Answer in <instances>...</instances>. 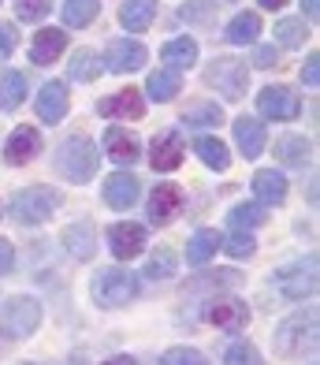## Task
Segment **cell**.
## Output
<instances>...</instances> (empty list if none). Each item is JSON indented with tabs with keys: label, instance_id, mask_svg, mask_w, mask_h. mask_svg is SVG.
<instances>
[{
	"label": "cell",
	"instance_id": "obj_20",
	"mask_svg": "<svg viewBox=\"0 0 320 365\" xmlns=\"http://www.w3.org/2000/svg\"><path fill=\"white\" fill-rule=\"evenodd\" d=\"M234 142H239L242 157L254 160L264 153V123L249 120V115H242V120H234Z\"/></svg>",
	"mask_w": 320,
	"mask_h": 365
},
{
	"label": "cell",
	"instance_id": "obj_33",
	"mask_svg": "<svg viewBox=\"0 0 320 365\" xmlns=\"http://www.w3.org/2000/svg\"><path fill=\"white\" fill-rule=\"evenodd\" d=\"M268 220L264 205H234L231 209V227L234 231H249V227H261Z\"/></svg>",
	"mask_w": 320,
	"mask_h": 365
},
{
	"label": "cell",
	"instance_id": "obj_22",
	"mask_svg": "<svg viewBox=\"0 0 320 365\" xmlns=\"http://www.w3.org/2000/svg\"><path fill=\"white\" fill-rule=\"evenodd\" d=\"M63 246H67V254H75L78 261H90L97 254V235H93V227L90 224H71V227H63Z\"/></svg>",
	"mask_w": 320,
	"mask_h": 365
},
{
	"label": "cell",
	"instance_id": "obj_30",
	"mask_svg": "<svg viewBox=\"0 0 320 365\" xmlns=\"http://www.w3.org/2000/svg\"><path fill=\"white\" fill-rule=\"evenodd\" d=\"M164 60L172 63L175 71H182V68H190V63L197 60V45L190 38H175V41L164 45Z\"/></svg>",
	"mask_w": 320,
	"mask_h": 365
},
{
	"label": "cell",
	"instance_id": "obj_16",
	"mask_svg": "<svg viewBox=\"0 0 320 365\" xmlns=\"http://www.w3.org/2000/svg\"><path fill=\"white\" fill-rule=\"evenodd\" d=\"M67 115V86L63 82H45L38 93V120L41 123H60Z\"/></svg>",
	"mask_w": 320,
	"mask_h": 365
},
{
	"label": "cell",
	"instance_id": "obj_21",
	"mask_svg": "<svg viewBox=\"0 0 320 365\" xmlns=\"http://www.w3.org/2000/svg\"><path fill=\"white\" fill-rule=\"evenodd\" d=\"M182 153H187V145H182L179 135H164L153 142V153H149V160H153L157 172H175L182 164Z\"/></svg>",
	"mask_w": 320,
	"mask_h": 365
},
{
	"label": "cell",
	"instance_id": "obj_25",
	"mask_svg": "<svg viewBox=\"0 0 320 365\" xmlns=\"http://www.w3.org/2000/svg\"><path fill=\"white\" fill-rule=\"evenodd\" d=\"M26 97V75L23 71H0V108L15 112Z\"/></svg>",
	"mask_w": 320,
	"mask_h": 365
},
{
	"label": "cell",
	"instance_id": "obj_41",
	"mask_svg": "<svg viewBox=\"0 0 320 365\" xmlns=\"http://www.w3.org/2000/svg\"><path fill=\"white\" fill-rule=\"evenodd\" d=\"M212 11H216V4H212V0H190V4L182 8L179 15H182V19H187V23H205Z\"/></svg>",
	"mask_w": 320,
	"mask_h": 365
},
{
	"label": "cell",
	"instance_id": "obj_45",
	"mask_svg": "<svg viewBox=\"0 0 320 365\" xmlns=\"http://www.w3.org/2000/svg\"><path fill=\"white\" fill-rule=\"evenodd\" d=\"M15 48V30L11 26H0V56H8Z\"/></svg>",
	"mask_w": 320,
	"mask_h": 365
},
{
	"label": "cell",
	"instance_id": "obj_38",
	"mask_svg": "<svg viewBox=\"0 0 320 365\" xmlns=\"http://www.w3.org/2000/svg\"><path fill=\"white\" fill-rule=\"evenodd\" d=\"M224 361H227V365H264V361H261V351H257L254 343H234Z\"/></svg>",
	"mask_w": 320,
	"mask_h": 365
},
{
	"label": "cell",
	"instance_id": "obj_9",
	"mask_svg": "<svg viewBox=\"0 0 320 365\" xmlns=\"http://www.w3.org/2000/svg\"><path fill=\"white\" fill-rule=\"evenodd\" d=\"M179 212H182V190L175 182H157L153 197H149V220L157 227H167Z\"/></svg>",
	"mask_w": 320,
	"mask_h": 365
},
{
	"label": "cell",
	"instance_id": "obj_34",
	"mask_svg": "<svg viewBox=\"0 0 320 365\" xmlns=\"http://www.w3.org/2000/svg\"><path fill=\"white\" fill-rule=\"evenodd\" d=\"M97 53L93 48H78V53L71 56V78L75 82H93L97 78Z\"/></svg>",
	"mask_w": 320,
	"mask_h": 365
},
{
	"label": "cell",
	"instance_id": "obj_43",
	"mask_svg": "<svg viewBox=\"0 0 320 365\" xmlns=\"http://www.w3.org/2000/svg\"><path fill=\"white\" fill-rule=\"evenodd\" d=\"M254 68H276V48H257L254 53Z\"/></svg>",
	"mask_w": 320,
	"mask_h": 365
},
{
	"label": "cell",
	"instance_id": "obj_47",
	"mask_svg": "<svg viewBox=\"0 0 320 365\" xmlns=\"http://www.w3.org/2000/svg\"><path fill=\"white\" fill-rule=\"evenodd\" d=\"M283 4H287V0H261V8H272V11L283 8Z\"/></svg>",
	"mask_w": 320,
	"mask_h": 365
},
{
	"label": "cell",
	"instance_id": "obj_26",
	"mask_svg": "<svg viewBox=\"0 0 320 365\" xmlns=\"http://www.w3.org/2000/svg\"><path fill=\"white\" fill-rule=\"evenodd\" d=\"M179 86H182V78H179L175 68H160V71L149 75V82H145V90H149L153 101H172V97L179 93Z\"/></svg>",
	"mask_w": 320,
	"mask_h": 365
},
{
	"label": "cell",
	"instance_id": "obj_4",
	"mask_svg": "<svg viewBox=\"0 0 320 365\" xmlns=\"http://www.w3.org/2000/svg\"><path fill=\"white\" fill-rule=\"evenodd\" d=\"M41 324V306L26 294H11L4 306H0V328L11 339H26L30 331H38Z\"/></svg>",
	"mask_w": 320,
	"mask_h": 365
},
{
	"label": "cell",
	"instance_id": "obj_46",
	"mask_svg": "<svg viewBox=\"0 0 320 365\" xmlns=\"http://www.w3.org/2000/svg\"><path fill=\"white\" fill-rule=\"evenodd\" d=\"M301 8H306V15H309V19H316V15H320V8H316V0H301Z\"/></svg>",
	"mask_w": 320,
	"mask_h": 365
},
{
	"label": "cell",
	"instance_id": "obj_13",
	"mask_svg": "<svg viewBox=\"0 0 320 365\" xmlns=\"http://www.w3.org/2000/svg\"><path fill=\"white\" fill-rule=\"evenodd\" d=\"M138 194H142V182L130 172H115V175L105 179V202L112 209H130L134 202H138Z\"/></svg>",
	"mask_w": 320,
	"mask_h": 365
},
{
	"label": "cell",
	"instance_id": "obj_15",
	"mask_svg": "<svg viewBox=\"0 0 320 365\" xmlns=\"http://www.w3.org/2000/svg\"><path fill=\"white\" fill-rule=\"evenodd\" d=\"M41 149V135L38 127H15V135L8 138L4 145V160L11 164V168H19V164H26L33 153Z\"/></svg>",
	"mask_w": 320,
	"mask_h": 365
},
{
	"label": "cell",
	"instance_id": "obj_17",
	"mask_svg": "<svg viewBox=\"0 0 320 365\" xmlns=\"http://www.w3.org/2000/svg\"><path fill=\"white\" fill-rule=\"evenodd\" d=\"M63 45H67V34L63 30H56V26H45V30H38V38H33V45H30V60L38 63V68H48L60 53H63Z\"/></svg>",
	"mask_w": 320,
	"mask_h": 365
},
{
	"label": "cell",
	"instance_id": "obj_32",
	"mask_svg": "<svg viewBox=\"0 0 320 365\" xmlns=\"http://www.w3.org/2000/svg\"><path fill=\"white\" fill-rule=\"evenodd\" d=\"M97 11H100L97 0H67L63 4V23L67 26H86V23L97 19Z\"/></svg>",
	"mask_w": 320,
	"mask_h": 365
},
{
	"label": "cell",
	"instance_id": "obj_27",
	"mask_svg": "<svg viewBox=\"0 0 320 365\" xmlns=\"http://www.w3.org/2000/svg\"><path fill=\"white\" fill-rule=\"evenodd\" d=\"M257 34H261V15L257 11L234 15L231 26H227V41L231 45H249V41H257Z\"/></svg>",
	"mask_w": 320,
	"mask_h": 365
},
{
	"label": "cell",
	"instance_id": "obj_12",
	"mask_svg": "<svg viewBox=\"0 0 320 365\" xmlns=\"http://www.w3.org/2000/svg\"><path fill=\"white\" fill-rule=\"evenodd\" d=\"M97 112L105 115V120H142V115H145V101H142L138 90H120V93L105 97V101L97 105Z\"/></svg>",
	"mask_w": 320,
	"mask_h": 365
},
{
	"label": "cell",
	"instance_id": "obj_36",
	"mask_svg": "<svg viewBox=\"0 0 320 365\" xmlns=\"http://www.w3.org/2000/svg\"><path fill=\"white\" fill-rule=\"evenodd\" d=\"M172 272H175V254L172 250H157L153 257H149V264H145L149 279H167Z\"/></svg>",
	"mask_w": 320,
	"mask_h": 365
},
{
	"label": "cell",
	"instance_id": "obj_35",
	"mask_svg": "<svg viewBox=\"0 0 320 365\" xmlns=\"http://www.w3.org/2000/svg\"><path fill=\"white\" fill-rule=\"evenodd\" d=\"M276 41H279L283 48H298L301 41H306V23H301V19H283V23H276Z\"/></svg>",
	"mask_w": 320,
	"mask_h": 365
},
{
	"label": "cell",
	"instance_id": "obj_23",
	"mask_svg": "<svg viewBox=\"0 0 320 365\" xmlns=\"http://www.w3.org/2000/svg\"><path fill=\"white\" fill-rule=\"evenodd\" d=\"M153 15H157V0H127L120 8V23L130 34H142V30L153 23Z\"/></svg>",
	"mask_w": 320,
	"mask_h": 365
},
{
	"label": "cell",
	"instance_id": "obj_48",
	"mask_svg": "<svg viewBox=\"0 0 320 365\" xmlns=\"http://www.w3.org/2000/svg\"><path fill=\"white\" fill-rule=\"evenodd\" d=\"M105 365H134V358H123V354H120V358H112V361H105Z\"/></svg>",
	"mask_w": 320,
	"mask_h": 365
},
{
	"label": "cell",
	"instance_id": "obj_5",
	"mask_svg": "<svg viewBox=\"0 0 320 365\" xmlns=\"http://www.w3.org/2000/svg\"><path fill=\"white\" fill-rule=\"evenodd\" d=\"M134 294H138V276L127 272V269H105L93 279V298H97V306H105V309L127 306Z\"/></svg>",
	"mask_w": 320,
	"mask_h": 365
},
{
	"label": "cell",
	"instance_id": "obj_6",
	"mask_svg": "<svg viewBox=\"0 0 320 365\" xmlns=\"http://www.w3.org/2000/svg\"><path fill=\"white\" fill-rule=\"evenodd\" d=\"M205 82L216 86L227 101H242L246 86H249V71L242 60H231V56H216L209 68H205Z\"/></svg>",
	"mask_w": 320,
	"mask_h": 365
},
{
	"label": "cell",
	"instance_id": "obj_18",
	"mask_svg": "<svg viewBox=\"0 0 320 365\" xmlns=\"http://www.w3.org/2000/svg\"><path fill=\"white\" fill-rule=\"evenodd\" d=\"M105 153L115 160V164H134L142 157V145L134 135H127L123 127H108L105 130Z\"/></svg>",
	"mask_w": 320,
	"mask_h": 365
},
{
	"label": "cell",
	"instance_id": "obj_19",
	"mask_svg": "<svg viewBox=\"0 0 320 365\" xmlns=\"http://www.w3.org/2000/svg\"><path fill=\"white\" fill-rule=\"evenodd\" d=\"M254 194L261 205H283L287 202V179H283L276 168H261L254 175Z\"/></svg>",
	"mask_w": 320,
	"mask_h": 365
},
{
	"label": "cell",
	"instance_id": "obj_42",
	"mask_svg": "<svg viewBox=\"0 0 320 365\" xmlns=\"http://www.w3.org/2000/svg\"><path fill=\"white\" fill-rule=\"evenodd\" d=\"M316 63H320V56L313 53V56L306 60V68H301V78H306V86H316V82H320V68H316Z\"/></svg>",
	"mask_w": 320,
	"mask_h": 365
},
{
	"label": "cell",
	"instance_id": "obj_39",
	"mask_svg": "<svg viewBox=\"0 0 320 365\" xmlns=\"http://www.w3.org/2000/svg\"><path fill=\"white\" fill-rule=\"evenodd\" d=\"M48 8H53V0H19L15 4V15H19L23 23H38L48 15Z\"/></svg>",
	"mask_w": 320,
	"mask_h": 365
},
{
	"label": "cell",
	"instance_id": "obj_7",
	"mask_svg": "<svg viewBox=\"0 0 320 365\" xmlns=\"http://www.w3.org/2000/svg\"><path fill=\"white\" fill-rule=\"evenodd\" d=\"M272 284H276V291H279L283 298H291V302L309 298V294L316 291V254L287 264V269H279Z\"/></svg>",
	"mask_w": 320,
	"mask_h": 365
},
{
	"label": "cell",
	"instance_id": "obj_8",
	"mask_svg": "<svg viewBox=\"0 0 320 365\" xmlns=\"http://www.w3.org/2000/svg\"><path fill=\"white\" fill-rule=\"evenodd\" d=\"M257 108L264 120H294L301 112V101L291 86H264L257 93Z\"/></svg>",
	"mask_w": 320,
	"mask_h": 365
},
{
	"label": "cell",
	"instance_id": "obj_11",
	"mask_svg": "<svg viewBox=\"0 0 320 365\" xmlns=\"http://www.w3.org/2000/svg\"><path fill=\"white\" fill-rule=\"evenodd\" d=\"M108 246H112V254L120 257V261H130V257H138L145 250V227L142 224H112L108 231Z\"/></svg>",
	"mask_w": 320,
	"mask_h": 365
},
{
	"label": "cell",
	"instance_id": "obj_40",
	"mask_svg": "<svg viewBox=\"0 0 320 365\" xmlns=\"http://www.w3.org/2000/svg\"><path fill=\"white\" fill-rule=\"evenodd\" d=\"M220 246H224V250H227L231 257H249V254L257 250L254 239H249V231H234V235H231L227 242H220Z\"/></svg>",
	"mask_w": 320,
	"mask_h": 365
},
{
	"label": "cell",
	"instance_id": "obj_29",
	"mask_svg": "<svg viewBox=\"0 0 320 365\" xmlns=\"http://www.w3.org/2000/svg\"><path fill=\"white\" fill-rule=\"evenodd\" d=\"M197 157L205 160L209 168H216V172L231 168V153H227V145L220 138H197Z\"/></svg>",
	"mask_w": 320,
	"mask_h": 365
},
{
	"label": "cell",
	"instance_id": "obj_44",
	"mask_svg": "<svg viewBox=\"0 0 320 365\" xmlns=\"http://www.w3.org/2000/svg\"><path fill=\"white\" fill-rule=\"evenodd\" d=\"M11 261H15L11 242H8V239H0V272H11Z\"/></svg>",
	"mask_w": 320,
	"mask_h": 365
},
{
	"label": "cell",
	"instance_id": "obj_10",
	"mask_svg": "<svg viewBox=\"0 0 320 365\" xmlns=\"http://www.w3.org/2000/svg\"><path fill=\"white\" fill-rule=\"evenodd\" d=\"M205 317L220 331H242L246 321H249V309H246V302H239V298H212Z\"/></svg>",
	"mask_w": 320,
	"mask_h": 365
},
{
	"label": "cell",
	"instance_id": "obj_31",
	"mask_svg": "<svg viewBox=\"0 0 320 365\" xmlns=\"http://www.w3.org/2000/svg\"><path fill=\"white\" fill-rule=\"evenodd\" d=\"M182 123L187 127H216V123H224V112H220V105L197 101V105H190L187 112H182Z\"/></svg>",
	"mask_w": 320,
	"mask_h": 365
},
{
	"label": "cell",
	"instance_id": "obj_37",
	"mask_svg": "<svg viewBox=\"0 0 320 365\" xmlns=\"http://www.w3.org/2000/svg\"><path fill=\"white\" fill-rule=\"evenodd\" d=\"M164 365H212V361L201 351H194V346H172L164 354Z\"/></svg>",
	"mask_w": 320,
	"mask_h": 365
},
{
	"label": "cell",
	"instance_id": "obj_28",
	"mask_svg": "<svg viewBox=\"0 0 320 365\" xmlns=\"http://www.w3.org/2000/svg\"><path fill=\"white\" fill-rule=\"evenodd\" d=\"M220 242H224V239L216 235V231L201 227L197 235L190 239V246H187V261H190V264H205V261H209L216 250H220Z\"/></svg>",
	"mask_w": 320,
	"mask_h": 365
},
{
	"label": "cell",
	"instance_id": "obj_24",
	"mask_svg": "<svg viewBox=\"0 0 320 365\" xmlns=\"http://www.w3.org/2000/svg\"><path fill=\"white\" fill-rule=\"evenodd\" d=\"M276 157L283 164H291V168H306L309 157H313V145H309V138H301V135H287V138L276 142Z\"/></svg>",
	"mask_w": 320,
	"mask_h": 365
},
{
	"label": "cell",
	"instance_id": "obj_49",
	"mask_svg": "<svg viewBox=\"0 0 320 365\" xmlns=\"http://www.w3.org/2000/svg\"><path fill=\"white\" fill-rule=\"evenodd\" d=\"M23 365H30V361H23Z\"/></svg>",
	"mask_w": 320,
	"mask_h": 365
},
{
	"label": "cell",
	"instance_id": "obj_2",
	"mask_svg": "<svg viewBox=\"0 0 320 365\" xmlns=\"http://www.w3.org/2000/svg\"><path fill=\"white\" fill-rule=\"evenodd\" d=\"M272 343H276V354H283V358H294V354L306 351V346H313L316 343V309L291 313V317L276 328Z\"/></svg>",
	"mask_w": 320,
	"mask_h": 365
},
{
	"label": "cell",
	"instance_id": "obj_14",
	"mask_svg": "<svg viewBox=\"0 0 320 365\" xmlns=\"http://www.w3.org/2000/svg\"><path fill=\"white\" fill-rule=\"evenodd\" d=\"M142 63H145V45L127 41V38H120V41L108 45V71L127 75V71H138Z\"/></svg>",
	"mask_w": 320,
	"mask_h": 365
},
{
	"label": "cell",
	"instance_id": "obj_3",
	"mask_svg": "<svg viewBox=\"0 0 320 365\" xmlns=\"http://www.w3.org/2000/svg\"><path fill=\"white\" fill-rule=\"evenodd\" d=\"M8 212H11V220H15V224H23V227H38V224H45V220L56 212V194H53V190H45V187L19 190V194L11 197Z\"/></svg>",
	"mask_w": 320,
	"mask_h": 365
},
{
	"label": "cell",
	"instance_id": "obj_1",
	"mask_svg": "<svg viewBox=\"0 0 320 365\" xmlns=\"http://www.w3.org/2000/svg\"><path fill=\"white\" fill-rule=\"evenodd\" d=\"M56 172L67 175L71 182H90L93 172H97V145L86 138V135H71L56 145Z\"/></svg>",
	"mask_w": 320,
	"mask_h": 365
}]
</instances>
